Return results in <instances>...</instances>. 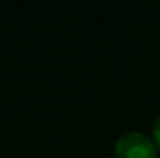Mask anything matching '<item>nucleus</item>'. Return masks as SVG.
<instances>
[{"mask_svg":"<svg viewBox=\"0 0 160 158\" xmlns=\"http://www.w3.org/2000/svg\"><path fill=\"white\" fill-rule=\"evenodd\" d=\"M153 140H155L157 147L160 149V116L155 119V125H153Z\"/></svg>","mask_w":160,"mask_h":158,"instance_id":"f03ea898","label":"nucleus"},{"mask_svg":"<svg viewBox=\"0 0 160 158\" xmlns=\"http://www.w3.org/2000/svg\"><path fill=\"white\" fill-rule=\"evenodd\" d=\"M114 151L118 158H157L158 155L155 140L136 130L119 136L114 145Z\"/></svg>","mask_w":160,"mask_h":158,"instance_id":"f257e3e1","label":"nucleus"}]
</instances>
